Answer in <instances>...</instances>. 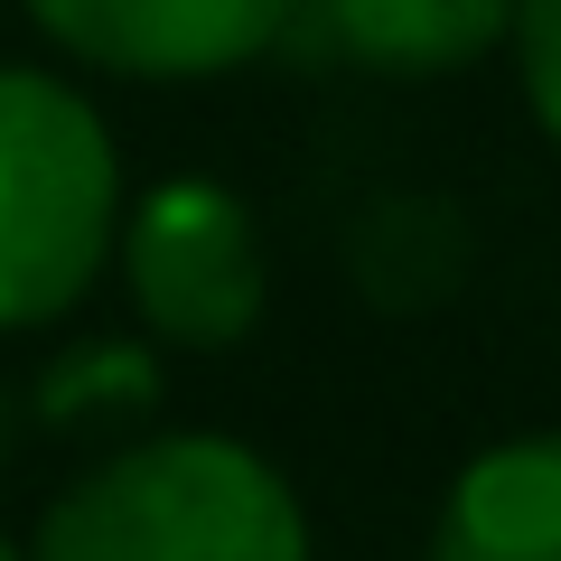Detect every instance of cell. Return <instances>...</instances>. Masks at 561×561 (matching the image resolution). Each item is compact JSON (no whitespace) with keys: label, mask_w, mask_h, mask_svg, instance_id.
<instances>
[{"label":"cell","mask_w":561,"mask_h":561,"mask_svg":"<svg viewBox=\"0 0 561 561\" xmlns=\"http://www.w3.org/2000/svg\"><path fill=\"white\" fill-rule=\"evenodd\" d=\"M319 20L375 76H459L515 38V0H319Z\"/></svg>","instance_id":"6"},{"label":"cell","mask_w":561,"mask_h":561,"mask_svg":"<svg viewBox=\"0 0 561 561\" xmlns=\"http://www.w3.org/2000/svg\"><path fill=\"white\" fill-rule=\"evenodd\" d=\"M10 449H20V412H10V393H0V468H10Z\"/></svg>","instance_id":"9"},{"label":"cell","mask_w":561,"mask_h":561,"mask_svg":"<svg viewBox=\"0 0 561 561\" xmlns=\"http://www.w3.org/2000/svg\"><path fill=\"white\" fill-rule=\"evenodd\" d=\"M431 561H561V431L478 449L440 505Z\"/></svg>","instance_id":"5"},{"label":"cell","mask_w":561,"mask_h":561,"mask_svg":"<svg viewBox=\"0 0 561 561\" xmlns=\"http://www.w3.org/2000/svg\"><path fill=\"white\" fill-rule=\"evenodd\" d=\"M122 234L103 113L57 76L0 66V328H38L94 290Z\"/></svg>","instance_id":"2"},{"label":"cell","mask_w":561,"mask_h":561,"mask_svg":"<svg viewBox=\"0 0 561 561\" xmlns=\"http://www.w3.org/2000/svg\"><path fill=\"white\" fill-rule=\"evenodd\" d=\"M0 561H28V552H20V542H0Z\"/></svg>","instance_id":"10"},{"label":"cell","mask_w":561,"mask_h":561,"mask_svg":"<svg viewBox=\"0 0 561 561\" xmlns=\"http://www.w3.org/2000/svg\"><path fill=\"white\" fill-rule=\"evenodd\" d=\"M28 561H309V515L262 449L169 431L84 468L38 515Z\"/></svg>","instance_id":"1"},{"label":"cell","mask_w":561,"mask_h":561,"mask_svg":"<svg viewBox=\"0 0 561 561\" xmlns=\"http://www.w3.org/2000/svg\"><path fill=\"white\" fill-rule=\"evenodd\" d=\"M122 272L140 328L169 346H234L262 319V234L206 179H169L122 216Z\"/></svg>","instance_id":"3"},{"label":"cell","mask_w":561,"mask_h":561,"mask_svg":"<svg viewBox=\"0 0 561 561\" xmlns=\"http://www.w3.org/2000/svg\"><path fill=\"white\" fill-rule=\"evenodd\" d=\"M515 57H524L534 122L561 140V0H515Z\"/></svg>","instance_id":"8"},{"label":"cell","mask_w":561,"mask_h":561,"mask_svg":"<svg viewBox=\"0 0 561 561\" xmlns=\"http://www.w3.org/2000/svg\"><path fill=\"white\" fill-rule=\"evenodd\" d=\"M300 0H28V20L103 76H225L290 28Z\"/></svg>","instance_id":"4"},{"label":"cell","mask_w":561,"mask_h":561,"mask_svg":"<svg viewBox=\"0 0 561 561\" xmlns=\"http://www.w3.org/2000/svg\"><path fill=\"white\" fill-rule=\"evenodd\" d=\"M160 402V365H150V346H122V337H103V346H76V356H57L38 375V412L57 421H103V412H150Z\"/></svg>","instance_id":"7"}]
</instances>
